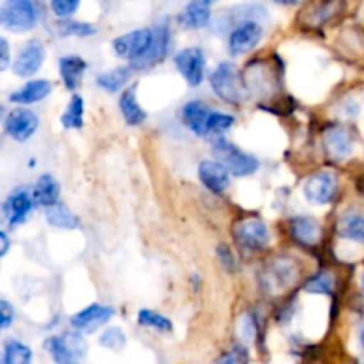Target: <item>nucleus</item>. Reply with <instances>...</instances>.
<instances>
[{
    "label": "nucleus",
    "instance_id": "obj_19",
    "mask_svg": "<svg viewBox=\"0 0 364 364\" xmlns=\"http://www.w3.org/2000/svg\"><path fill=\"white\" fill-rule=\"evenodd\" d=\"M212 20V2L208 0H194L181 9L178 21L185 28L206 27Z\"/></svg>",
    "mask_w": 364,
    "mask_h": 364
},
{
    "label": "nucleus",
    "instance_id": "obj_8",
    "mask_svg": "<svg viewBox=\"0 0 364 364\" xmlns=\"http://www.w3.org/2000/svg\"><path fill=\"white\" fill-rule=\"evenodd\" d=\"M34 205L36 201L32 191L23 187L16 188L4 201V219H6V223L11 228L20 226V224H23L31 217Z\"/></svg>",
    "mask_w": 364,
    "mask_h": 364
},
{
    "label": "nucleus",
    "instance_id": "obj_29",
    "mask_svg": "<svg viewBox=\"0 0 364 364\" xmlns=\"http://www.w3.org/2000/svg\"><path fill=\"white\" fill-rule=\"evenodd\" d=\"M137 323L141 327L159 331V333H171L173 331V322L167 316L151 311V309H141L137 313Z\"/></svg>",
    "mask_w": 364,
    "mask_h": 364
},
{
    "label": "nucleus",
    "instance_id": "obj_38",
    "mask_svg": "<svg viewBox=\"0 0 364 364\" xmlns=\"http://www.w3.org/2000/svg\"><path fill=\"white\" fill-rule=\"evenodd\" d=\"M0 244H2V249H0V256H6L7 251H9V238H7L6 231L0 233Z\"/></svg>",
    "mask_w": 364,
    "mask_h": 364
},
{
    "label": "nucleus",
    "instance_id": "obj_17",
    "mask_svg": "<svg viewBox=\"0 0 364 364\" xmlns=\"http://www.w3.org/2000/svg\"><path fill=\"white\" fill-rule=\"evenodd\" d=\"M290 233L301 245H316L322 237V226L315 217H294L290 223Z\"/></svg>",
    "mask_w": 364,
    "mask_h": 364
},
{
    "label": "nucleus",
    "instance_id": "obj_6",
    "mask_svg": "<svg viewBox=\"0 0 364 364\" xmlns=\"http://www.w3.org/2000/svg\"><path fill=\"white\" fill-rule=\"evenodd\" d=\"M174 64H176L178 71L181 77L187 80L188 85L196 87L205 78V68H206V55L205 50L199 46H188V48L180 50L174 57Z\"/></svg>",
    "mask_w": 364,
    "mask_h": 364
},
{
    "label": "nucleus",
    "instance_id": "obj_2",
    "mask_svg": "<svg viewBox=\"0 0 364 364\" xmlns=\"http://www.w3.org/2000/svg\"><path fill=\"white\" fill-rule=\"evenodd\" d=\"M45 348L55 364H80L87 354V343L78 331L50 336L45 341Z\"/></svg>",
    "mask_w": 364,
    "mask_h": 364
},
{
    "label": "nucleus",
    "instance_id": "obj_37",
    "mask_svg": "<svg viewBox=\"0 0 364 364\" xmlns=\"http://www.w3.org/2000/svg\"><path fill=\"white\" fill-rule=\"evenodd\" d=\"M9 63H11L9 45H7L6 38H0V70L6 71L7 66H9Z\"/></svg>",
    "mask_w": 364,
    "mask_h": 364
},
{
    "label": "nucleus",
    "instance_id": "obj_18",
    "mask_svg": "<svg viewBox=\"0 0 364 364\" xmlns=\"http://www.w3.org/2000/svg\"><path fill=\"white\" fill-rule=\"evenodd\" d=\"M212 110L205 105L199 100H194V102L185 103V107L181 109V119L187 124L188 130L196 135H206L208 134V119Z\"/></svg>",
    "mask_w": 364,
    "mask_h": 364
},
{
    "label": "nucleus",
    "instance_id": "obj_27",
    "mask_svg": "<svg viewBox=\"0 0 364 364\" xmlns=\"http://www.w3.org/2000/svg\"><path fill=\"white\" fill-rule=\"evenodd\" d=\"M32 350L18 340H7L4 345L2 364H31Z\"/></svg>",
    "mask_w": 364,
    "mask_h": 364
},
{
    "label": "nucleus",
    "instance_id": "obj_15",
    "mask_svg": "<svg viewBox=\"0 0 364 364\" xmlns=\"http://www.w3.org/2000/svg\"><path fill=\"white\" fill-rule=\"evenodd\" d=\"M323 149L333 160H343L354 149V139L350 132L343 127H331L323 134Z\"/></svg>",
    "mask_w": 364,
    "mask_h": 364
},
{
    "label": "nucleus",
    "instance_id": "obj_14",
    "mask_svg": "<svg viewBox=\"0 0 364 364\" xmlns=\"http://www.w3.org/2000/svg\"><path fill=\"white\" fill-rule=\"evenodd\" d=\"M198 176L201 183L213 194H223L228 191L231 174L219 160H203L198 167Z\"/></svg>",
    "mask_w": 364,
    "mask_h": 364
},
{
    "label": "nucleus",
    "instance_id": "obj_9",
    "mask_svg": "<svg viewBox=\"0 0 364 364\" xmlns=\"http://www.w3.org/2000/svg\"><path fill=\"white\" fill-rule=\"evenodd\" d=\"M262 25L256 20H244L231 31L228 46H230V52L233 55H244V53H249L251 50H255L258 46V43L262 41Z\"/></svg>",
    "mask_w": 364,
    "mask_h": 364
},
{
    "label": "nucleus",
    "instance_id": "obj_11",
    "mask_svg": "<svg viewBox=\"0 0 364 364\" xmlns=\"http://www.w3.org/2000/svg\"><path fill=\"white\" fill-rule=\"evenodd\" d=\"M114 316V309L110 306L105 304H91L87 308H84L82 311L75 313L70 318L71 327L78 333L91 334L95 331H98L100 327L105 326L110 318Z\"/></svg>",
    "mask_w": 364,
    "mask_h": 364
},
{
    "label": "nucleus",
    "instance_id": "obj_10",
    "mask_svg": "<svg viewBox=\"0 0 364 364\" xmlns=\"http://www.w3.org/2000/svg\"><path fill=\"white\" fill-rule=\"evenodd\" d=\"M39 127V119L32 110L14 109L4 119V130L11 139L18 142H25L36 134Z\"/></svg>",
    "mask_w": 364,
    "mask_h": 364
},
{
    "label": "nucleus",
    "instance_id": "obj_23",
    "mask_svg": "<svg viewBox=\"0 0 364 364\" xmlns=\"http://www.w3.org/2000/svg\"><path fill=\"white\" fill-rule=\"evenodd\" d=\"M338 235L345 240L364 244V215L359 212H345L338 219Z\"/></svg>",
    "mask_w": 364,
    "mask_h": 364
},
{
    "label": "nucleus",
    "instance_id": "obj_35",
    "mask_svg": "<svg viewBox=\"0 0 364 364\" xmlns=\"http://www.w3.org/2000/svg\"><path fill=\"white\" fill-rule=\"evenodd\" d=\"M14 320V308L7 301H0V323L2 329H9V326Z\"/></svg>",
    "mask_w": 364,
    "mask_h": 364
},
{
    "label": "nucleus",
    "instance_id": "obj_32",
    "mask_svg": "<svg viewBox=\"0 0 364 364\" xmlns=\"http://www.w3.org/2000/svg\"><path fill=\"white\" fill-rule=\"evenodd\" d=\"M235 123V117L224 112H212L208 119V134H224Z\"/></svg>",
    "mask_w": 364,
    "mask_h": 364
},
{
    "label": "nucleus",
    "instance_id": "obj_5",
    "mask_svg": "<svg viewBox=\"0 0 364 364\" xmlns=\"http://www.w3.org/2000/svg\"><path fill=\"white\" fill-rule=\"evenodd\" d=\"M153 43V28H139V31H132L128 34L119 36L112 41L114 52L123 59H128L132 64L135 60L142 59L151 48Z\"/></svg>",
    "mask_w": 364,
    "mask_h": 364
},
{
    "label": "nucleus",
    "instance_id": "obj_26",
    "mask_svg": "<svg viewBox=\"0 0 364 364\" xmlns=\"http://www.w3.org/2000/svg\"><path fill=\"white\" fill-rule=\"evenodd\" d=\"M132 70L130 68H116V70L105 71V73L96 77V85L107 92H117L123 89L130 80Z\"/></svg>",
    "mask_w": 364,
    "mask_h": 364
},
{
    "label": "nucleus",
    "instance_id": "obj_30",
    "mask_svg": "<svg viewBox=\"0 0 364 364\" xmlns=\"http://www.w3.org/2000/svg\"><path fill=\"white\" fill-rule=\"evenodd\" d=\"M334 288V279L331 272H320L316 276H313L308 283L304 284V290L308 294H316V295H331Z\"/></svg>",
    "mask_w": 364,
    "mask_h": 364
},
{
    "label": "nucleus",
    "instance_id": "obj_40",
    "mask_svg": "<svg viewBox=\"0 0 364 364\" xmlns=\"http://www.w3.org/2000/svg\"><path fill=\"white\" fill-rule=\"evenodd\" d=\"M361 283H363V290H364V274H363V281H361Z\"/></svg>",
    "mask_w": 364,
    "mask_h": 364
},
{
    "label": "nucleus",
    "instance_id": "obj_31",
    "mask_svg": "<svg viewBox=\"0 0 364 364\" xmlns=\"http://www.w3.org/2000/svg\"><path fill=\"white\" fill-rule=\"evenodd\" d=\"M100 345L109 350H121L127 345V334L121 327H109L100 336Z\"/></svg>",
    "mask_w": 364,
    "mask_h": 364
},
{
    "label": "nucleus",
    "instance_id": "obj_28",
    "mask_svg": "<svg viewBox=\"0 0 364 364\" xmlns=\"http://www.w3.org/2000/svg\"><path fill=\"white\" fill-rule=\"evenodd\" d=\"M60 121H63V127L68 128V130L82 128V124H84V100H82L80 95L71 96Z\"/></svg>",
    "mask_w": 364,
    "mask_h": 364
},
{
    "label": "nucleus",
    "instance_id": "obj_13",
    "mask_svg": "<svg viewBox=\"0 0 364 364\" xmlns=\"http://www.w3.org/2000/svg\"><path fill=\"white\" fill-rule=\"evenodd\" d=\"M45 46L38 39H31L21 46L18 52L16 59L13 63V71L18 77H31V75L38 73L39 68L45 63Z\"/></svg>",
    "mask_w": 364,
    "mask_h": 364
},
{
    "label": "nucleus",
    "instance_id": "obj_4",
    "mask_svg": "<svg viewBox=\"0 0 364 364\" xmlns=\"http://www.w3.org/2000/svg\"><path fill=\"white\" fill-rule=\"evenodd\" d=\"M213 151L219 156V162L230 171L231 176H251L259 167L256 156L247 155V153H244L240 148H237V146L231 144L230 141L223 137L213 142Z\"/></svg>",
    "mask_w": 364,
    "mask_h": 364
},
{
    "label": "nucleus",
    "instance_id": "obj_21",
    "mask_svg": "<svg viewBox=\"0 0 364 364\" xmlns=\"http://www.w3.org/2000/svg\"><path fill=\"white\" fill-rule=\"evenodd\" d=\"M85 70H87V63L80 55H64L59 60L60 78H63L66 87L71 89V91L82 84Z\"/></svg>",
    "mask_w": 364,
    "mask_h": 364
},
{
    "label": "nucleus",
    "instance_id": "obj_3",
    "mask_svg": "<svg viewBox=\"0 0 364 364\" xmlns=\"http://www.w3.org/2000/svg\"><path fill=\"white\" fill-rule=\"evenodd\" d=\"M38 21L39 9L31 0H7L0 7V23L11 32H28L38 25Z\"/></svg>",
    "mask_w": 364,
    "mask_h": 364
},
{
    "label": "nucleus",
    "instance_id": "obj_36",
    "mask_svg": "<svg viewBox=\"0 0 364 364\" xmlns=\"http://www.w3.org/2000/svg\"><path fill=\"white\" fill-rule=\"evenodd\" d=\"M217 255H219V259H220V263H223L224 269L226 270L235 269V256L226 244H220L219 247H217Z\"/></svg>",
    "mask_w": 364,
    "mask_h": 364
},
{
    "label": "nucleus",
    "instance_id": "obj_24",
    "mask_svg": "<svg viewBox=\"0 0 364 364\" xmlns=\"http://www.w3.org/2000/svg\"><path fill=\"white\" fill-rule=\"evenodd\" d=\"M135 91H137V87L132 85V87H128L127 91L121 95L119 100V109L124 117V123L130 124V127H139V124H142L146 121V112L144 109L139 105Z\"/></svg>",
    "mask_w": 364,
    "mask_h": 364
},
{
    "label": "nucleus",
    "instance_id": "obj_12",
    "mask_svg": "<svg viewBox=\"0 0 364 364\" xmlns=\"http://www.w3.org/2000/svg\"><path fill=\"white\" fill-rule=\"evenodd\" d=\"M235 237L238 244L251 251H262L269 245L270 231L267 224L259 219H245L235 228Z\"/></svg>",
    "mask_w": 364,
    "mask_h": 364
},
{
    "label": "nucleus",
    "instance_id": "obj_16",
    "mask_svg": "<svg viewBox=\"0 0 364 364\" xmlns=\"http://www.w3.org/2000/svg\"><path fill=\"white\" fill-rule=\"evenodd\" d=\"M167 46H169V28H167L166 21H162V23H156V27H153L151 48L148 50V53L142 59L135 60L132 64V68H135V70H144V68L160 63L166 57Z\"/></svg>",
    "mask_w": 364,
    "mask_h": 364
},
{
    "label": "nucleus",
    "instance_id": "obj_39",
    "mask_svg": "<svg viewBox=\"0 0 364 364\" xmlns=\"http://www.w3.org/2000/svg\"><path fill=\"white\" fill-rule=\"evenodd\" d=\"M361 345H363V348H364V331L361 333Z\"/></svg>",
    "mask_w": 364,
    "mask_h": 364
},
{
    "label": "nucleus",
    "instance_id": "obj_33",
    "mask_svg": "<svg viewBox=\"0 0 364 364\" xmlns=\"http://www.w3.org/2000/svg\"><path fill=\"white\" fill-rule=\"evenodd\" d=\"M96 32V27L91 23H84V21H64L60 25V34L63 36H91Z\"/></svg>",
    "mask_w": 364,
    "mask_h": 364
},
{
    "label": "nucleus",
    "instance_id": "obj_25",
    "mask_svg": "<svg viewBox=\"0 0 364 364\" xmlns=\"http://www.w3.org/2000/svg\"><path fill=\"white\" fill-rule=\"evenodd\" d=\"M45 217L48 220L50 226L53 228H59V230H77L80 226V220L78 217L68 208L66 205H57L50 206V208L45 210Z\"/></svg>",
    "mask_w": 364,
    "mask_h": 364
},
{
    "label": "nucleus",
    "instance_id": "obj_34",
    "mask_svg": "<svg viewBox=\"0 0 364 364\" xmlns=\"http://www.w3.org/2000/svg\"><path fill=\"white\" fill-rule=\"evenodd\" d=\"M77 9V0H53L52 2V11L57 18H70Z\"/></svg>",
    "mask_w": 364,
    "mask_h": 364
},
{
    "label": "nucleus",
    "instance_id": "obj_1",
    "mask_svg": "<svg viewBox=\"0 0 364 364\" xmlns=\"http://www.w3.org/2000/svg\"><path fill=\"white\" fill-rule=\"evenodd\" d=\"M212 91L231 105H240L245 100V89L242 78L238 75V68L230 60L220 63L210 75Z\"/></svg>",
    "mask_w": 364,
    "mask_h": 364
},
{
    "label": "nucleus",
    "instance_id": "obj_7",
    "mask_svg": "<svg viewBox=\"0 0 364 364\" xmlns=\"http://www.w3.org/2000/svg\"><path fill=\"white\" fill-rule=\"evenodd\" d=\"M338 192V178L331 171H318L304 183V196L313 205H327Z\"/></svg>",
    "mask_w": 364,
    "mask_h": 364
},
{
    "label": "nucleus",
    "instance_id": "obj_22",
    "mask_svg": "<svg viewBox=\"0 0 364 364\" xmlns=\"http://www.w3.org/2000/svg\"><path fill=\"white\" fill-rule=\"evenodd\" d=\"M59 181H57L52 174H43V176H39L34 188H32V196H34L36 205L45 206V210L59 203Z\"/></svg>",
    "mask_w": 364,
    "mask_h": 364
},
{
    "label": "nucleus",
    "instance_id": "obj_20",
    "mask_svg": "<svg viewBox=\"0 0 364 364\" xmlns=\"http://www.w3.org/2000/svg\"><path fill=\"white\" fill-rule=\"evenodd\" d=\"M50 92H52V82L39 78V80H28L23 87L11 92L9 100L13 103H20V105H32V103L45 100Z\"/></svg>",
    "mask_w": 364,
    "mask_h": 364
}]
</instances>
